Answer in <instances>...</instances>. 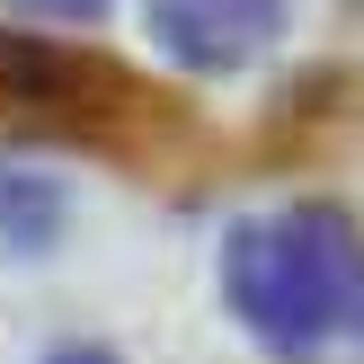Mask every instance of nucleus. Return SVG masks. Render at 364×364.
Listing matches in <instances>:
<instances>
[{
    "label": "nucleus",
    "instance_id": "1",
    "mask_svg": "<svg viewBox=\"0 0 364 364\" xmlns=\"http://www.w3.org/2000/svg\"><path fill=\"white\" fill-rule=\"evenodd\" d=\"M223 294L276 355H320L364 329V231L338 205H284L231 231Z\"/></svg>",
    "mask_w": 364,
    "mask_h": 364
},
{
    "label": "nucleus",
    "instance_id": "2",
    "mask_svg": "<svg viewBox=\"0 0 364 364\" xmlns=\"http://www.w3.org/2000/svg\"><path fill=\"white\" fill-rule=\"evenodd\" d=\"M0 124L89 142V151H151V142H169V98L89 45L0 27Z\"/></svg>",
    "mask_w": 364,
    "mask_h": 364
},
{
    "label": "nucleus",
    "instance_id": "3",
    "mask_svg": "<svg viewBox=\"0 0 364 364\" xmlns=\"http://www.w3.org/2000/svg\"><path fill=\"white\" fill-rule=\"evenodd\" d=\"M284 0H151V36L196 71H240L276 45Z\"/></svg>",
    "mask_w": 364,
    "mask_h": 364
},
{
    "label": "nucleus",
    "instance_id": "4",
    "mask_svg": "<svg viewBox=\"0 0 364 364\" xmlns=\"http://www.w3.org/2000/svg\"><path fill=\"white\" fill-rule=\"evenodd\" d=\"M63 231V187L27 169H0V249H45Z\"/></svg>",
    "mask_w": 364,
    "mask_h": 364
},
{
    "label": "nucleus",
    "instance_id": "5",
    "mask_svg": "<svg viewBox=\"0 0 364 364\" xmlns=\"http://www.w3.org/2000/svg\"><path fill=\"white\" fill-rule=\"evenodd\" d=\"M27 9H45V18H98L107 0H27Z\"/></svg>",
    "mask_w": 364,
    "mask_h": 364
},
{
    "label": "nucleus",
    "instance_id": "6",
    "mask_svg": "<svg viewBox=\"0 0 364 364\" xmlns=\"http://www.w3.org/2000/svg\"><path fill=\"white\" fill-rule=\"evenodd\" d=\"M53 364H116V355H107V347H63Z\"/></svg>",
    "mask_w": 364,
    "mask_h": 364
}]
</instances>
